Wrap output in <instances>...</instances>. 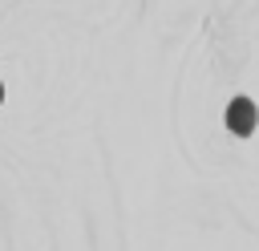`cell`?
Here are the masks:
<instances>
[{
    "label": "cell",
    "instance_id": "6da1fadb",
    "mask_svg": "<svg viewBox=\"0 0 259 251\" xmlns=\"http://www.w3.org/2000/svg\"><path fill=\"white\" fill-rule=\"evenodd\" d=\"M251 113H255L251 101H235V105H231V126H235L239 134H247V130H251Z\"/></svg>",
    "mask_w": 259,
    "mask_h": 251
}]
</instances>
